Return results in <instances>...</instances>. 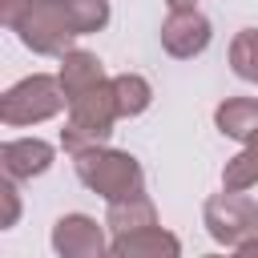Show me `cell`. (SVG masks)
Here are the masks:
<instances>
[{
    "label": "cell",
    "instance_id": "cell-3",
    "mask_svg": "<svg viewBox=\"0 0 258 258\" xmlns=\"http://www.w3.org/2000/svg\"><path fill=\"white\" fill-rule=\"evenodd\" d=\"M16 36L36 56H64L73 52V40L81 36L69 12V0H28V12L16 24Z\"/></svg>",
    "mask_w": 258,
    "mask_h": 258
},
{
    "label": "cell",
    "instance_id": "cell-6",
    "mask_svg": "<svg viewBox=\"0 0 258 258\" xmlns=\"http://www.w3.org/2000/svg\"><path fill=\"white\" fill-rule=\"evenodd\" d=\"M210 20L198 12V8H169V16L161 20V48L173 56V60H194L210 48Z\"/></svg>",
    "mask_w": 258,
    "mask_h": 258
},
{
    "label": "cell",
    "instance_id": "cell-8",
    "mask_svg": "<svg viewBox=\"0 0 258 258\" xmlns=\"http://www.w3.org/2000/svg\"><path fill=\"white\" fill-rule=\"evenodd\" d=\"M52 157H56V149L40 137H12L0 145V165H4V177H12V181L40 177L52 165Z\"/></svg>",
    "mask_w": 258,
    "mask_h": 258
},
{
    "label": "cell",
    "instance_id": "cell-20",
    "mask_svg": "<svg viewBox=\"0 0 258 258\" xmlns=\"http://www.w3.org/2000/svg\"><path fill=\"white\" fill-rule=\"evenodd\" d=\"M169 8H198V0H165Z\"/></svg>",
    "mask_w": 258,
    "mask_h": 258
},
{
    "label": "cell",
    "instance_id": "cell-4",
    "mask_svg": "<svg viewBox=\"0 0 258 258\" xmlns=\"http://www.w3.org/2000/svg\"><path fill=\"white\" fill-rule=\"evenodd\" d=\"M60 109H69V97L60 89V77H48V73H32V77L16 81L12 89H4V97H0V121L12 129L40 125V121L56 117Z\"/></svg>",
    "mask_w": 258,
    "mask_h": 258
},
{
    "label": "cell",
    "instance_id": "cell-14",
    "mask_svg": "<svg viewBox=\"0 0 258 258\" xmlns=\"http://www.w3.org/2000/svg\"><path fill=\"white\" fill-rule=\"evenodd\" d=\"M230 69L242 81L258 85V28H238L230 40Z\"/></svg>",
    "mask_w": 258,
    "mask_h": 258
},
{
    "label": "cell",
    "instance_id": "cell-2",
    "mask_svg": "<svg viewBox=\"0 0 258 258\" xmlns=\"http://www.w3.org/2000/svg\"><path fill=\"white\" fill-rule=\"evenodd\" d=\"M73 169H77V181L85 189H93L97 198H105V202H117V198H129V194L145 189L141 161L133 153H125V149L93 145V149L73 157Z\"/></svg>",
    "mask_w": 258,
    "mask_h": 258
},
{
    "label": "cell",
    "instance_id": "cell-1",
    "mask_svg": "<svg viewBox=\"0 0 258 258\" xmlns=\"http://www.w3.org/2000/svg\"><path fill=\"white\" fill-rule=\"evenodd\" d=\"M117 121H121V113H117V93H113V77H109L97 89L69 101V121L60 129V149L69 157H77L93 145H105Z\"/></svg>",
    "mask_w": 258,
    "mask_h": 258
},
{
    "label": "cell",
    "instance_id": "cell-16",
    "mask_svg": "<svg viewBox=\"0 0 258 258\" xmlns=\"http://www.w3.org/2000/svg\"><path fill=\"white\" fill-rule=\"evenodd\" d=\"M69 12H73V24L81 36L101 32L109 24V0H69Z\"/></svg>",
    "mask_w": 258,
    "mask_h": 258
},
{
    "label": "cell",
    "instance_id": "cell-7",
    "mask_svg": "<svg viewBox=\"0 0 258 258\" xmlns=\"http://www.w3.org/2000/svg\"><path fill=\"white\" fill-rule=\"evenodd\" d=\"M52 250L56 258H109L105 226L89 214H64L52 222Z\"/></svg>",
    "mask_w": 258,
    "mask_h": 258
},
{
    "label": "cell",
    "instance_id": "cell-15",
    "mask_svg": "<svg viewBox=\"0 0 258 258\" xmlns=\"http://www.w3.org/2000/svg\"><path fill=\"white\" fill-rule=\"evenodd\" d=\"M258 185V153L246 145L242 153H234L230 161H226V169H222V189H254Z\"/></svg>",
    "mask_w": 258,
    "mask_h": 258
},
{
    "label": "cell",
    "instance_id": "cell-12",
    "mask_svg": "<svg viewBox=\"0 0 258 258\" xmlns=\"http://www.w3.org/2000/svg\"><path fill=\"white\" fill-rule=\"evenodd\" d=\"M105 226H109L113 234H129V230L157 226V206H153V198H149L145 189H137V194H129V198L109 202V210H105Z\"/></svg>",
    "mask_w": 258,
    "mask_h": 258
},
{
    "label": "cell",
    "instance_id": "cell-13",
    "mask_svg": "<svg viewBox=\"0 0 258 258\" xmlns=\"http://www.w3.org/2000/svg\"><path fill=\"white\" fill-rule=\"evenodd\" d=\"M113 93H117V113L121 117H141L153 105V85L141 73H117L113 77Z\"/></svg>",
    "mask_w": 258,
    "mask_h": 258
},
{
    "label": "cell",
    "instance_id": "cell-22",
    "mask_svg": "<svg viewBox=\"0 0 258 258\" xmlns=\"http://www.w3.org/2000/svg\"><path fill=\"white\" fill-rule=\"evenodd\" d=\"M202 258H222V254H202Z\"/></svg>",
    "mask_w": 258,
    "mask_h": 258
},
{
    "label": "cell",
    "instance_id": "cell-17",
    "mask_svg": "<svg viewBox=\"0 0 258 258\" xmlns=\"http://www.w3.org/2000/svg\"><path fill=\"white\" fill-rule=\"evenodd\" d=\"M0 194H4V202H8V214H4V226H16V222H20V194H16V181H12V177H4V185H0Z\"/></svg>",
    "mask_w": 258,
    "mask_h": 258
},
{
    "label": "cell",
    "instance_id": "cell-10",
    "mask_svg": "<svg viewBox=\"0 0 258 258\" xmlns=\"http://www.w3.org/2000/svg\"><path fill=\"white\" fill-rule=\"evenodd\" d=\"M56 77H60V89H64V97H69V101H73V97H81V93H89V89H97L101 81H109V77H105L101 56H97V52H89V48H73V52H64V56H60Z\"/></svg>",
    "mask_w": 258,
    "mask_h": 258
},
{
    "label": "cell",
    "instance_id": "cell-21",
    "mask_svg": "<svg viewBox=\"0 0 258 258\" xmlns=\"http://www.w3.org/2000/svg\"><path fill=\"white\" fill-rule=\"evenodd\" d=\"M246 145H250V149H254V153H258V137H254V141H246Z\"/></svg>",
    "mask_w": 258,
    "mask_h": 258
},
{
    "label": "cell",
    "instance_id": "cell-5",
    "mask_svg": "<svg viewBox=\"0 0 258 258\" xmlns=\"http://www.w3.org/2000/svg\"><path fill=\"white\" fill-rule=\"evenodd\" d=\"M202 222L206 234L222 246H242L250 238H258V202L242 189H222L210 194L202 206Z\"/></svg>",
    "mask_w": 258,
    "mask_h": 258
},
{
    "label": "cell",
    "instance_id": "cell-11",
    "mask_svg": "<svg viewBox=\"0 0 258 258\" xmlns=\"http://www.w3.org/2000/svg\"><path fill=\"white\" fill-rule=\"evenodd\" d=\"M214 125L230 141H254L258 137V97H226L214 109Z\"/></svg>",
    "mask_w": 258,
    "mask_h": 258
},
{
    "label": "cell",
    "instance_id": "cell-19",
    "mask_svg": "<svg viewBox=\"0 0 258 258\" xmlns=\"http://www.w3.org/2000/svg\"><path fill=\"white\" fill-rule=\"evenodd\" d=\"M230 258H258V238H250V242L234 246V254H230Z\"/></svg>",
    "mask_w": 258,
    "mask_h": 258
},
{
    "label": "cell",
    "instance_id": "cell-18",
    "mask_svg": "<svg viewBox=\"0 0 258 258\" xmlns=\"http://www.w3.org/2000/svg\"><path fill=\"white\" fill-rule=\"evenodd\" d=\"M24 12H28V0H0V24H4V28L16 32V24H20Z\"/></svg>",
    "mask_w": 258,
    "mask_h": 258
},
{
    "label": "cell",
    "instance_id": "cell-9",
    "mask_svg": "<svg viewBox=\"0 0 258 258\" xmlns=\"http://www.w3.org/2000/svg\"><path fill=\"white\" fill-rule=\"evenodd\" d=\"M109 258H181V242L161 226H145V230L113 234Z\"/></svg>",
    "mask_w": 258,
    "mask_h": 258
}]
</instances>
